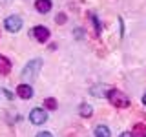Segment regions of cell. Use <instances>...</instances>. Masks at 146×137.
Here are the masks:
<instances>
[{"instance_id": "13", "label": "cell", "mask_w": 146, "mask_h": 137, "mask_svg": "<svg viewBox=\"0 0 146 137\" xmlns=\"http://www.w3.org/2000/svg\"><path fill=\"white\" fill-rule=\"evenodd\" d=\"M55 20H57V24H64V22H66V15H64V13H60V15H57V18H55Z\"/></svg>"}, {"instance_id": "14", "label": "cell", "mask_w": 146, "mask_h": 137, "mask_svg": "<svg viewBox=\"0 0 146 137\" xmlns=\"http://www.w3.org/2000/svg\"><path fill=\"white\" fill-rule=\"evenodd\" d=\"M36 137H53V135L49 134V132H38V134H36Z\"/></svg>"}, {"instance_id": "16", "label": "cell", "mask_w": 146, "mask_h": 137, "mask_svg": "<svg viewBox=\"0 0 146 137\" xmlns=\"http://www.w3.org/2000/svg\"><path fill=\"white\" fill-rule=\"evenodd\" d=\"M143 102H144V106H146V93H144V97H143Z\"/></svg>"}, {"instance_id": "6", "label": "cell", "mask_w": 146, "mask_h": 137, "mask_svg": "<svg viewBox=\"0 0 146 137\" xmlns=\"http://www.w3.org/2000/svg\"><path fill=\"white\" fill-rule=\"evenodd\" d=\"M17 93L20 99H31L33 97V88H31L29 84H20L17 88Z\"/></svg>"}, {"instance_id": "9", "label": "cell", "mask_w": 146, "mask_h": 137, "mask_svg": "<svg viewBox=\"0 0 146 137\" xmlns=\"http://www.w3.org/2000/svg\"><path fill=\"white\" fill-rule=\"evenodd\" d=\"M131 135L133 137H146V124L144 122H137V124L131 128Z\"/></svg>"}, {"instance_id": "4", "label": "cell", "mask_w": 146, "mask_h": 137, "mask_svg": "<svg viewBox=\"0 0 146 137\" xmlns=\"http://www.w3.org/2000/svg\"><path fill=\"white\" fill-rule=\"evenodd\" d=\"M31 35H33V39L36 42H48L49 40V29L44 26H36L31 29Z\"/></svg>"}, {"instance_id": "1", "label": "cell", "mask_w": 146, "mask_h": 137, "mask_svg": "<svg viewBox=\"0 0 146 137\" xmlns=\"http://www.w3.org/2000/svg\"><path fill=\"white\" fill-rule=\"evenodd\" d=\"M40 68H42V61L40 59H35V61H29L26 64V68L22 70V79L24 80H33L36 75H38Z\"/></svg>"}, {"instance_id": "3", "label": "cell", "mask_w": 146, "mask_h": 137, "mask_svg": "<svg viewBox=\"0 0 146 137\" xmlns=\"http://www.w3.org/2000/svg\"><path fill=\"white\" fill-rule=\"evenodd\" d=\"M4 26H6V29L9 33H17V31H20V27H22V20H20V17L11 15V17H7L6 20H4Z\"/></svg>"}, {"instance_id": "11", "label": "cell", "mask_w": 146, "mask_h": 137, "mask_svg": "<svg viewBox=\"0 0 146 137\" xmlns=\"http://www.w3.org/2000/svg\"><path fill=\"white\" fill-rule=\"evenodd\" d=\"M79 113H80V115L84 117V119H86V117H91V115H93V108H91L90 104H80Z\"/></svg>"}, {"instance_id": "15", "label": "cell", "mask_w": 146, "mask_h": 137, "mask_svg": "<svg viewBox=\"0 0 146 137\" xmlns=\"http://www.w3.org/2000/svg\"><path fill=\"white\" fill-rule=\"evenodd\" d=\"M119 137H133V135H131V132H122Z\"/></svg>"}, {"instance_id": "2", "label": "cell", "mask_w": 146, "mask_h": 137, "mask_svg": "<svg viewBox=\"0 0 146 137\" xmlns=\"http://www.w3.org/2000/svg\"><path fill=\"white\" fill-rule=\"evenodd\" d=\"M108 99H110V102H111L115 108H128V106H130V99H128V95L122 93V91H119V90H110Z\"/></svg>"}, {"instance_id": "7", "label": "cell", "mask_w": 146, "mask_h": 137, "mask_svg": "<svg viewBox=\"0 0 146 137\" xmlns=\"http://www.w3.org/2000/svg\"><path fill=\"white\" fill-rule=\"evenodd\" d=\"M35 7H36L38 13H48L49 9H51V0H36Z\"/></svg>"}, {"instance_id": "12", "label": "cell", "mask_w": 146, "mask_h": 137, "mask_svg": "<svg viewBox=\"0 0 146 137\" xmlns=\"http://www.w3.org/2000/svg\"><path fill=\"white\" fill-rule=\"evenodd\" d=\"M44 106L48 108V110H55V108H57V100L49 97V99H46V100H44Z\"/></svg>"}, {"instance_id": "5", "label": "cell", "mask_w": 146, "mask_h": 137, "mask_svg": "<svg viewBox=\"0 0 146 137\" xmlns=\"http://www.w3.org/2000/svg\"><path fill=\"white\" fill-rule=\"evenodd\" d=\"M46 119H48V113H46L42 108H33V110H31L29 121L33 122V124H44Z\"/></svg>"}, {"instance_id": "8", "label": "cell", "mask_w": 146, "mask_h": 137, "mask_svg": "<svg viewBox=\"0 0 146 137\" xmlns=\"http://www.w3.org/2000/svg\"><path fill=\"white\" fill-rule=\"evenodd\" d=\"M11 71V62H9L7 57L0 55V75H7Z\"/></svg>"}, {"instance_id": "10", "label": "cell", "mask_w": 146, "mask_h": 137, "mask_svg": "<svg viewBox=\"0 0 146 137\" xmlns=\"http://www.w3.org/2000/svg\"><path fill=\"white\" fill-rule=\"evenodd\" d=\"M95 137H110V128L99 124L97 128H95Z\"/></svg>"}]
</instances>
